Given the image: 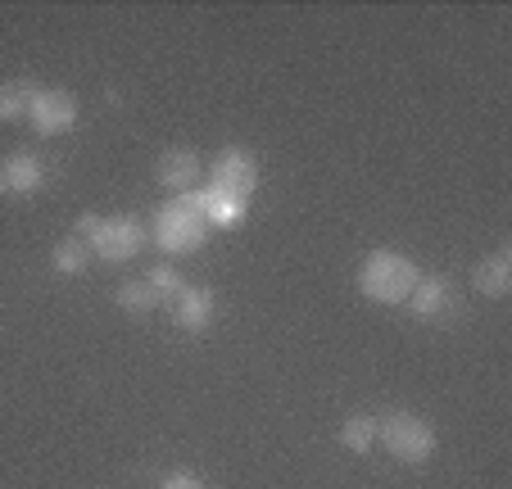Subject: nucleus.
<instances>
[{
	"mask_svg": "<svg viewBox=\"0 0 512 489\" xmlns=\"http://www.w3.org/2000/svg\"><path fill=\"white\" fill-rule=\"evenodd\" d=\"M209 231L213 227L204 222L195 191H186V195H173V200L155 213V231H150V240H155L164 254H195V250H204Z\"/></svg>",
	"mask_w": 512,
	"mask_h": 489,
	"instance_id": "1",
	"label": "nucleus"
},
{
	"mask_svg": "<svg viewBox=\"0 0 512 489\" xmlns=\"http://www.w3.org/2000/svg\"><path fill=\"white\" fill-rule=\"evenodd\" d=\"M417 263L399 250H372L358 268V290L372 299V304H404L417 286Z\"/></svg>",
	"mask_w": 512,
	"mask_h": 489,
	"instance_id": "2",
	"label": "nucleus"
},
{
	"mask_svg": "<svg viewBox=\"0 0 512 489\" xmlns=\"http://www.w3.org/2000/svg\"><path fill=\"white\" fill-rule=\"evenodd\" d=\"M377 440L386 444L399 462H408V467H422L435 453V444H440L435 440V426L417 413H390L386 422H377Z\"/></svg>",
	"mask_w": 512,
	"mask_h": 489,
	"instance_id": "3",
	"label": "nucleus"
},
{
	"mask_svg": "<svg viewBox=\"0 0 512 489\" xmlns=\"http://www.w3.org/2000/svg\"><path fill=\"white\" fill-rule=\"evenodd\" d=\"M91 254L105 263H132L136 254L150 245V227H145L141 218H132V213H114V218H100L96 236L87 240Z\"/></svg>",
	"mask_w": 512,
	"mask_h": 489,
	"instance_id": "4",
	"label": "nucleus"
},
{
	"mask_svg": "<svg viewBox=\"0 0 512 489\" xmlns=\"http://www.w3.org/2000/svg\"><path fill=\"white\" fill-rule=\"evenodd\" d=\"M213 186L250 200V195L259 191V159H254L245 145H227V150H218V159H213Z\"/></svg>",
	"mask_w": 512,
	"mask_h": 489,
	"instance_id": "5",
	"label": "nucleus"
},
{
	"mask_svg": "<svg viewBox=\"0 0 512 489\" xmlns=\"http://www.w3.org/2000/svg\"><path fill=\"white\" fill-rule=\"evenodd\" d=\"M28 118L41 136H64L68 127L78 123V100L68 96V91H59V87H37Z\"/></svg>",
	"mask_w": 512,
	"mask_h": 489,
	"instance_id": "6",
	"label": "nucleus"
},
{
	"mask_svg": "<svg viewBox=\"0 0 512 489\" xmlns=\"http://www.w3.org/2000/svg\"><path fill=\"white\" fill-rule=\"evenodd\" d=\"M408 313L422 317V322H435V317H449L454 313V286L445 277H417L413 295L404 299Z\"/></svg>",
	"mask_w": 512,
	"mask_h": 489,
	"instance_id": "7",
	"label": "nucleus"
},
{
	"mask_svg": "<svg viewBox=\"0 0 512 489\" xmlns=\"http://www.w3.org/2000/svg\"><path fill=\"white\" fill-rule=\"evenodd\" d=\"M218 317V299H213L209 286H186L182 295L173 299V322L182 331H204V326Z\"/></svg>",
	"mask_w": 512,
	"mask_h": 489,
	"instance_id": "8",
	"label": "nucleus"
},
{
	"mask_svg": "<svg viewBox=\"0 0 512 489\" xmlns=\"http://www.w3.org/2000/svg\"><path fill=\"white\" fill-rule=\"evenodd\" d=\"M195 200H200V213L209 227H241L245 213H250V200H241V195H232V191H218V186L195 191Z\"/></svg>",
	"mask_w": 512,
	"mask_h": 489,
	"instance_id": "9",
	"label": "nucleus"
},
{
	"mask_svg": "<svg viewBox=\"0 0 512 489\" xmlns=\"http://www.w3.org/2000/svg\"><path fill=\"white\" fill-rule=\"evenodd\" d=\"M0 168H5V186H10L14 195H37L41 186H46V159H41V154H32V150L10 154Z\"/></svg>",
	"mask_w": 512,
	"mask_h": 489,
	"instance_id": "10",
	"label": "nucleus"
},
{
	"mask_svg": "<svg viewBox=\"0 0 512 489\" xmlns=\"http://www.w3.org/2000/svg\"><path fill=\"white\" fill-rule=\"evenodd\" d=\"M472 286H476V295H485V299H503L512 290V254L499 250V254H490L485 263H476Z\"/></svg>",
	"mask_w": 512,
	"mask_h": 489,
	"instance_id": "11",
	"label": "nucleus"
},
{
	"mask_svg": "<svg viewBox=\"0 0 512 489\" xmlns=\"http://www.w3.org/2000/svg\"><path fill=\"white\" fill-rule=\"evenodd\" d=\"M195 177H200V159H195V150H168L164 159H159V186H168L173 195L191 191Z\"/></svg>",
	"mask_w": 512,
	"mask_h": 489,
	"instance_id": "12",
	"label": "nucleus"
},
{
	"mask_svg": "<svg viewBox=\"0 0 512 489\" xmlns=\"http://www.w3.org/2000/svg\"><path fill=\"white\" fill-rule=\"evenodd\" d=\"M32 96H37V82H28V77L0 82V123H19V118H28Z\"/></svg>",
	"mask_w": 512,
	"mask_h": 489,
	"instance_id": "13",
	"label": "nucleus"
},
{
	"mask_svg": "<svg viewBox=\"0 0 512 489\" xmlns=\"http://www.w3.org/2000/svg\"><path fill=\"white\" fill-rule=\"evenodd\" d=\"M87 259H91V245L78 236H64L55 245V254H50V263H55L59 277H78V272H87Z\"/></svg>",
	"mask_w": 512,
	"mask_h": 489,
	"instance_id": "14",
	"label": "nucleus"
},
{
	"mask_svg": "<svg viewBox=\"0 0 512 489\" xmlns=\"http://www.w3.org/2000/svg\"><path fill=\"white\" fill-rule=\"evenodd\" d=\"M114 304L123 308V313H132V317H145L150 308H159V295L150 290V281L141 277V281H123L118 295H114Z\"/></svg>",
	"mask_w": 512,
	"mask_h": 489,
	"instance_id": "15",
	"label": "nucleus"
},
{
	"mask_svg": "<svg viewBox=\"0 0 512 489\" xmlns=\"http://www.w3.org/2000/svg\"><path fill=\"white\" fill-rule=\"evenodd\" d=\"M340 444H345L349 453H368L372 444H377V422H372L368 413H358L349 417L345 426H340Z\"/></svg>",
	"mask_w": 512,
	"mask_h": 489,
	"instance_id": "16",
	"label": "nucleus"
},
{
	"mask_svg": "<svg viewBox=\"0 0 512 489\" xmlns=\"http://www.w3.org/2000/svg\"><path fill=\"white\" fill-rule=\"evenodd\" d=\"M145 281H150V290L159 295V304H173V299L186 290L182 272H177L173 263H159V268H150V277H145Z\"/></svg>",
	"mask_w": 512,
	"mask_h": 489,
	"instance_id": "17",
	"label": "nucleus"
},
{
	"mask_svg": "<svg viewBox=\"0 0 512 489\" xmlns=\"http://www.w3.org/2000/svg\"><path fill=\"white\" fill-rule=\"evenodd\" d=\"M159 489H204V480L191 476V471H173V476H168Z\"/></svg>",
	"mask_w": 512,
	"mask_h": 489,
	"instance_id": "18",
	"label": "nucleus"
},
{
	"mask_svg": "<svg viewBox=\"0 0 512 489\" xmlns=\"http://www.w3.org/2000/svg\"><path fill=\"white\" fill-rule=\"evenodd\" d=\"M96 227H100V213H82L78 227H73V236H78V240H91V236H96Z\"/></svg>",
	"mask_w": 512,
	"mask_h": 489,
	"instance_id": "19",
	"label": "nucleus"
},
{
	"mask_svg": "<svg viewBox=\"0 0 512 489\" xmlns=\"http://www.w3.org/2000/svg\"><path fill=\"white\" fill-rule=\"evenodd\" d=\"M5 191H10V186H5V168H0V200H5Z\"/></svg>",
	"mask_w": 512,
	"mask_h": 489,
	"instance_id": "20",
	"label": "nucleus"
}]
</instances>
